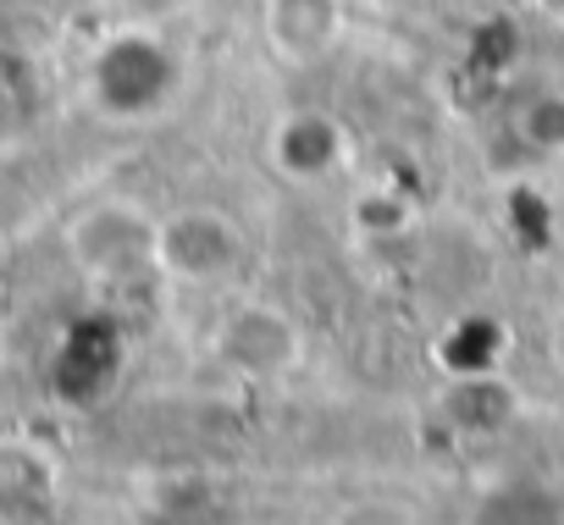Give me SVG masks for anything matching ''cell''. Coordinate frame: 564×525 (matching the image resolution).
<instances>
[{
	"label": "cell",
	"instance_id": "cell-6",
	"mask_svg": "<svg viewBox=\"0 0 564 525\" xmlns=\"http://www.w3.org/2000/svg\"><path fill=\"white\" fill-rule=\"evenodd\" d=\"M122 371V332L106 316H84L78 327H67L56 360H51V387L67 404H95Z\"/></svg>",
	"mask_w": 564,
	"mask_h": 525
},
{
	"label": "cell",
	"instance_id": "cell-4",
	"mask_svg": "<svg viewBox=\"0 0 564 525\" xmlns=\"http://www.w3.org/2000/svg\"><path fill=\"white\" fill-rule=\"evenodd\" d=\"M349 29L344 0H260V34L276 62L289 67H316L338 51Z\"/></svg>",
	"mask_w": 564,
	"mask_h": 525
},
{
	"label": "cell",
	"instance_id": "cell-10",
	"mask_svg": "<svg viewBox=\"0 0 564 525\" xmlns=\"http://www.w3.org/2000/svg\"><path fill=\"white\" fill-rule=\"evenodd\" d=\"M470 525H564V497L536 481H503L481 492Z\"/></svg>",
	"mask_w": 564,
	"mask_h": 525
},
{
	"label": "cell",
	"instance_id": "cell-3",
	"mask_svg": "<svg viewBox=\"0 0 564 525\" xmlns=\"http://www.w3.org/2000/svg\"><path fill=\"white\" fill-rule=\"evenodd\" d=\"M73 260L100 283H128L139 272H155V221L133 205H95L67 227Z\"/></svg>",
	"mask_w": 564,
	"mask_h": 525
},
{
	"label": "cell",
	"instance_id": "cell-5",
	"mask_svg": "<svg viewBox=\"0 0 564 525\" xmlns=\"http://www.w3.org/2000/svg\"><path fill=\"white\" fill-rule=\"evenodd\" d=\"M271 166L289 177V183H333L349 166V133L338 117L305 106L276 117L271 128Z\"/></svg>",
	"mask_w": 564,
	"mask_h": 525
},
{
	"label": "cell",
	"instance_id": "cell-13",
	"mask_svg": "<svg viewBox=\"0 0 564 525\" xmlns=\"http://www.w3.org/2000/svg\"><path fill=\"white\" fill-rule=\"evenodd\" d=\"M355 221H360V232L382 238V232H399V227L410 221V205H404V199H388V194H366V199L355 205Z\"/></svg>",
	"mask_w": 564,
	"mask_h": 525
},
{
	"label": "cell",
	"instance_id": "cell-9",
	"mask_svg": "<svg viewBox=\"0 0 564 525\" xmlns=\"http://www.w3.org/2000/svg\"><path fill=\"white\" fill-rule=\"evenodd\" d=\"M448 420L465 426V431H503L520 409L514 387L498 376V371H481V376H454L448 398H443Z\"/></svg>",
	"mask_w": 564,
	"mask_h": 525
},
{
	"label": "cell",
	"instance_id": "cell-1",
	"mask_svg": "<svg viewBox=\"0 0 564 525\" xmlns=\"http://www.w3.org/2000/svg\"><path fill=\"white\" fill-rule=\"evenodd\" d=\"M84 95L111 122H150L183 95V56L166 29L117 23L84 67Z\"/></svg>",
	"mask_w": 564,
	"mask_h": 525
},
{
	"label": "cell",
	"instance_id": "cell-2",
	"mask_svg": "<svg viewBox=\"0 0 564 525\" xmlns=\"http://www.w3.org/2000/svg\"><path fill=\"white\" fill-rule=\"evenodd\" d=\"M243 266V227L216 205H183L155 221V272L188 288L221 283Z\"/></svg>",
	"mask_w": 564,
	"mask_h": 525
},
{
	"label": "cell",
	"instance_id": "cell-11",
	"mask_svg": "<svg viewBox=\"0 0 564 525\" xmlns=\"http://www.w3.org/2000/svg\"><path fill=\"white\" fill-rule=\"evenodd\" d=\"M503 343L509 338H503V327L492 316H465V321H454L443 332L437 360H443L448 376H481V371H498L503 365Z\"/></svg>",
	"mask_w": 564,
	"mask_h": 525
},
{
	"label": "cell",
	"instance_id": "cell-7",
	"mask_svg": "<svg viewBox=\"0 0 564 525\" xmlns=\"http://www.w3.org/2000/svg\"><path fill=\"white\" fill-rule=\"evenodd\" d=\"M216 354L243 376H276V371H289L300 360V332L271 305H243V310L227 316V327L216 338Z\"/></svg>",
	"mask_w": 564,
	"mask_h": 525
},
{
	"label": "cell",
	"instance_id": "cell-12",
	"mask_svg": "<svg viewBox=\"0 0 564 525\" xmlns=\"http://www.w3.org/2000/svg\"><path fill=\"white\" fill-rule=\"evenodd\" d=\"M509 133L525 155H542V161H558L564 155V89H531L514 117H509Z\"/></svg>",
	"mask_w": 564,
	"mask_h": 525
},
{
	"label": "cell",
	"instance_id": "cell-8",
	"mask_svg": "<svg viewBox=\"0 0 564 525\" xmlns=\"http://www.w3.org/2000/svg\"><path fill=\"white\" fill-rule=\"evenodd\" d=\"M56 508V464L45 448L0 437V525H40Z\"/></svg>",
	"mask_w": 564,
	"mask_h": 525
},
{
	"label": "cell",
	"instance_id": "cell-15",
	"mask_svg": "<svg viewBox=\"0 0 564 525\" xmlns=\"http://www.w3.org/2000/svg\"><path fill=\"white\" fill-rule=\"evenodd\" d=\"M12 122V95H7V84H0V128Z\"/></svg>",
	"mask_w": 564,
	"mask_h": 525
},
{
	"label": "cell",
	"instance_id": "cell-14",
	"mask_svg": "<svg viewBox=\"0 0 564 525\" xmlns=\"http://www.w3.org/2000/svg\"><path fill=\"white\" fill-rule=\"evenodd\" d=\"M106 7L122 18V23H150V29H166L177 12H188L194 0H106Z\"/></svg>",
	"mask_w": 564,
	"mask_h": 525
}]
</instances>
